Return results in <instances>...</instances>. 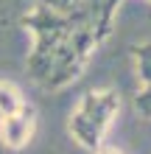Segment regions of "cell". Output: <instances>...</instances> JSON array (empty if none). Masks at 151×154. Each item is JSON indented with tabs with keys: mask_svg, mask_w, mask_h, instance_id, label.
I'll return each mask as SVG.
<instances>
[{
	"mask_svg": "<svg viewBox=\"0 0 151 154\" xmlns=\"http://www.w3.org/2000/svg\"><path fill=\"white\" fill-rule=\"evenodd\" d=\"M84 23H90V8L87 6L78 8V11H70V14H59V11H50V8L34 3L28 11L23 14V25L34 37V48L28 53V76L34 81L45 79V73L53 65L56 51L70 39V34L76 28H81Z\"/></svg>",
	"mask_w": 151,
	"mask_h": 154,
	"instance_id": "cell-1",
	"label": "cell"
},
{
	"mask_svg": "<svg viewBox=\"0 0 151 154\" xmlns=\"http://www.w3.org/2000/svg\"><path fill=\"white\" fill-rule=\"evenodd\" d=\"M120 109V95L112 87L101 90H87L78 98L76 109L67 118V132L81 149L95 151L104 143V134L109 129V123L115 121V115Z\"/></svg>",
	"mask_w": 151,
	"mask_h": 154,
	"instance_id": "cell-2",
	"label": "cell"
},
{
	"mask_svg": "<svg viewBox=\"0 0 151 154\" xmlns=\"http://www.w3.org/2000/svg\"><path fill=\"white\" fill-rule=\"evenodd\" d=\"M98 45L101 42H98V37H95L92 25L84 23L81 28H76L73 34H70V39L56 51L53 65H50V70L45 73V79H42L39 84L45 87V90H50V93H62V90H67L73 81H78V76L84 73L87 62H90V56L95 53Z\"/></svg>",
	"mask_w": 151,
	"mask_h": 154,
	"instance_id": "cell-3",
	"label": "cell"
},
{
	"mask_svg": "<svg viewBox=\"0 0 151 154\" xmlns=\"http://www.w3.org/2000/svg\"><path fill=\"white\" fill-rule=\"evenodd\" d=\"M34 129H37V109L31 104H25L20 112L0 118V143L11 151H20L31 143Z\"/></svg>",
	"mask_w": 151,
	"mask_h": 154,
	"instance_id": "cell-4",
	"label": "cell"
},
{
	"mask_svg": "<svg viewBox=\"0 0 151 154\" xmlns=\"http://www.w3.org/2000/svg\"><path fill=\"white\" fill-rule=\"evenodd\" d=\"M25 104H28V101L23 98L20 87H17L14 81H6V79H0V118H8V115L20 112Z\"/></svg>",
	"mask_w": 151,
	"mask_h": 154,
	"instance_id": "cell-5",
	"label": "cell"
},
{
	"mask_svg": "<svg viewBox=\"0 0 151 154\" xmlns=\"http://www.w3.org/2000/svg\"><path fill=\"white\" fill-rule=\"evenodd\" d=\"M131 56H134L137 79L143 81V84H151V42L134 45V48H131Z\"/></svg>",
	"mask_w": 151,
	"mask_h": 154,
	"instance_id": "cell-6",
	"label": "cell"
},
{
	"mask_svg": "<svg viewBox=\"0 0 151 154\" xmlns=\"http://www.w3.org/2000/svg\"><path fill=\"white\" fill-rule=\"evenodd\" d=\"M39 6L50 8V11H59V14H70V11H78V8L87 6V0H37Z\"/></svg>",
	"mask_w": 151,
	"mask_h": 154,
	"instance_id": "cell-7",
	"label": "cell"
},
{
	"mask_svg": "<svg viewBox=\"0 0 151 154\" xmlns=\"http://www.w3.org/2000/svg\"><path fill=\"white\" fill-rule=\"evenodd\" d=\"M134 106H137V112L143 118L151 121V84H143V90L134 95Z\"/></svg>",
	"mask_w": 151,
	"mask_h": 154,
	"instance_id": "cell-8",
	"label": "cell"
},
{
	"mask_svg": "<svg viewBox=\"0 0 151 154\" xmlns=\"http://www.w3.org/2000/svg\"><path fill=\"white\" fill-rule=\"evenodd\" d=\"M92 154H123V151H120L118 146H109V143H101V146L95 149Z\"/></svg>",
	"mask_w": 151,
	"mask_h": 154,
	"instance_id": "cell-9",
	"label": "cell"
}]
</instances>
